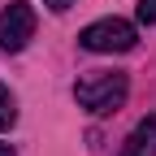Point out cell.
Here are the masks:
<instances>
[{
	"mask_svg": "<svg viewBox=\"0 0 156 156\" xmlns=\"http://www.w3.org/2000/svg\"><path fill=\"white\" fill-rule=\"evenodd\" d=\"M126 91H130V78H126V74H117V69H113V74L95 69V74H87V78H78L74 100L83 104L87 113L104 117V113H113V108L126 104Z\"/></svg>",
	"mask_w": 156,
	"mask_h": 156,
	"instance_id": "obj_1",
	"label": "cell"
},
{
	"mask_svg": "<svg viewBox=\"0 0 156 156\" xmlns=\"http://www.w3.org/2000/svg\"><path fill=\"white\" fill-rule=\"evenodd\" d=\"M78 44L87 52H130L139 44V35L126 17H100V22H91L83 35H78Z\"/></svg>",
	"mask_w": 156,
	"mask_h": 156,
	"instance_id": "obj_2",
	"label": "cell"
},
{
	"mask_svg": "<svg viewBox=\"0 0 156 156\" xmlns=\"http://www.w3.org/2000/svg\"><path fill=\"white\" fill-rule=\"evenodd\" d=\"M35 35V9L22 5V0H13V5L0 9V48L5 52H22Z\"/></svg>",
	"mask_w": 156,
	"mask_h": 156,
	"instance_id": "obj_3",
	"label": "cell"
},
{
	"mask_svg": "<svg viewBox=\"0 0 156 156\" xmlns=\"http://www.w3.org/2000/svg\"><path fill=\"white\" fill-rule=\"evenodd\" d=\"M122 156H156V113L143 117V122L130 130V139H126Z\"/></svg>",
	"mask_w": 156,
	"mask_h": 156,
	"instance_id": "obj_4",
	"label": "cell"
},
{
	"mask_svg": "<svg viewBox=\"0 0 156 156\" xmlns=\"http://www.w3.org/2000/svg\"><path fill=\"white\" fill-rule=\"evenodd\" d=\"M17 122V100H13V91L0 83V130H9Z\"/></svg>",
	"mask_w": 156,
	"mask_h": 156,
	"instance_id": "obj_5",
	"label": "cell"
},
{
	"mask_svg": "<svg viewBox=\"0 0 156 156\" xmlns=\"http://www.w3.org/2000/svg\"><path fill=\"white\" fill-rule=\"evenodd\" d=\"M134 13H139L143 26H156V0H139V9H134Z\"/></svg>",
	"mask_w": 156,
	"mask_h": 156,
	"instance_id": "obj_6",
	"label": "cell"
},
{
	"mask_svg": "<svg viewBox=\"0 0 156 156\" xmlns=\"http://www.w3.org/2000/svg\"><path fill=\"white\" fill-rule=\"evenodd\" d=\"M44 5H48V9H56V13H61V9H69V5H74V0H44Z\"/></svg>",
	"mask_w": 156,
	"mask_h": 156,
	"instance_id": "obj_7",
	"label": "cell"
},
{
	"mask_svg": "<svg viewBox=\"0 0 156 156\" xmlns=\"http://www.w3.org/2000/svg\"><path fill=\"white\" fill-rule=\"evenodd\" d=\"M0 156H17V152H13V147H9V143H0Z\"/></svg>",
	"mask_w": 156,
	"mask_h": 156,
	"instance_id": "obj_8",
	"label": "cell"
}]
</instances>
